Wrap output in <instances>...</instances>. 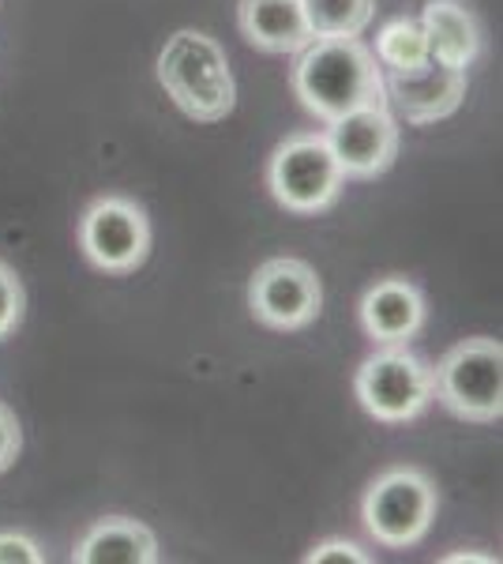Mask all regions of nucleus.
Listing matches in <instances>:
<instances>
[{"mask_svg":"<svg viewBox=\"0 0 503 564\" xmlns=\"http://www.w3.org/2000/svg\"><path fill=\"white\" fill-rule=\"evenodd\" d=\"M294 90L308 113L335 121L364 106H387L383 68L361 39H313L300 50Z\"/></svg>","mask_w":503,"mask_h":564,"instance_id":"1","label":"nucleus"},{"mask_svg":"<svg viewBox=\"0 0 503 564\" xmlns=\"http://www.w3.org/2000/svg\"><path fill=\"white\" fill-rule=\"evenodd\" d=\"M158 84L192 121H222L233 113L237 84L226 50L204 31H177L158 53Z\"/></svg>","mask_w":503,"mask_h":564,"instance_id":"2","label":"nucleus"},{"mask_svg":"<svg viewBox=\"0 0 503 564\" xmlns=\"http://www.w3.org/2000/svg\"><path fill=\"white\" fill-rule=\"evenodd\" d=\"M433 399L462 422H500L503 347L496 339H466L433 369Z\"/></svg>","mask_w":503,"mask_h":564,"instance_id":"3","label":"nucleus"},{"mask_svg":"<svg viewBox=\"0 0 503 564\" xmlns=\"http://www.w3.org/2000/svg\"><path fill=\"white\" fill-rule=\"evenodd\" d=\"M364 531L387 550H406L428 534L436 520V486L417 467H391L372 481L361 505Z\"/></svg>","mask_w":503,"mask_h":564,"instance_id":"4","label":"nucleus"},{"mask_svg":"<svg viewBox=\"0 0 503 564\" xmlns=\"http://www.w3.org/2000/svg\"><path fill=\"white\" fill-rule=\"evenodd\" d=\"M271 196L294 215H316L331 207L346 185V174L338 166L327 135L300 132L289 135L278 151L271 154L267 166Z\"/></svg>","mask_w":503,"mask_h":564,"instance_id":"5","label":"nucleus"},{"mask_svg":"<svg viewBox=\"0 0 503 564\" xmlns=\"http://www.w3.org/2000/svg\"><path fill=\"white\" fill-rule=\"evenodd\" d=\"M353 388L376 422H409L433 403V369L406 347H380L357 369Z\"/></svg>","mask_w":503,"mask_h":564,"instance_id":"6","label":"nucleus"},{"mask_svg":"<svg viewBox=\"0 0 503 564\" xmlns=\"http://www.w3.org/2000/svg\"><path fill=\"white\" fill-rule=\"evenodd\" d=\"M79 245L84 257L106 275H128L151 252V223L135 199L102 196L79 218Z\"/></svg>","mask_w":503,"mask_h":564,"instance_id":"7","label":"nucleus"},{"mask_svg":"<svg viewBox=\"0 0 503 564\" xmlns=\"http://www.w3.org/2000/svg\"><path fill=\"white\" fill-rule=\"evenodd\" d=\"M249 305L260 324L274 332H300L319 316L324 286L313 263L297 257H274L255 268L249 282Z\"/></svg>","mask_w":503,"mask_h":564,"instance_id":"8","label":"nucleus"},{"mask_svg":"<svg viewBox=\"0 0 503 564\" xmlns=\"http://www.w3.org/2000/svg\"><path fill=\"white\" fill-rule=\"evenodd\" d=\"M327 143H331L338 166L346 177H380L398 159V124L387 106H364L327 121Z\"/></svg>","mask_w":503,"mask_h":564,"instance_id":"9","label":"nucleus"},{"mask_svg":"<svg viewBox=\"0 0 503 564\" xmlns=\"http://www.w3.org/2000/svg\"><path fill=\"white\" fill-rule=\"evenodd\" d=\"M383 95L409 124H436L462 106L466 68L428 57L409 72H383Z\"/></svg>","mask_w":503,"mask_h":564,"instance_id":"10","label":"nucleus"},{"mask_svg":"<svg viewBox=\"0 0 503 564\" xmlns=\"http://www.w3.org/2000/svg\"><path fill=\"white\" fill-rule=\"evenodd\" d=\"M361 324L380 347H406L425 324V297L409 279H380L361 302Z\"/></svg>","mask_w":503,"mask_h":564,"instance_id":"11","label":"nucleus"},{"mask_svg":"<svg viewBox=\"0 0 503 564\" xmlns=\"http://www.w3.org/2000/svg\"><path fill=\"white\" fill-rule=\"evenodd\" d=\"M237 26L263 53H300L313 42L300 0H241Z\"/></svg>","mask_w":503,"mask_h":564,"instance_id":"12","label":"nucleus"},{"mask_svg":"<svg viewBox=\"0 0 503 564\" xmlns=\"http://www.w3.org/2000/svg\"><path fill=\"white\" fill-rule=\"evenodd\" d=\"M76 564H154L158 561V539L147 523L109 516L98 520L72 550Z\"/></svg>","mask_w":503,"mask_h":564,"instance_id":"13","label":"nucleus"},{"mask_svg":"<svg viewBox=\"0 0 503 564\" xmlns=\"http://www.w3.org/2000/svg\"><path fill=\"white\" fill-rule=\"evenodd\" d=\"M420 31L428 39V57L440 65L470 68L481 53V26L462 0H428Z\"/></svg>","mask_w":503,"mask_h":564,"instance_id":"14","label":"nucleus"},{"mask_svg":"<svg viewBox=\"0 0 503 564\" xmlns=\"http://www.w3.org/2000/svg\"><path fill=\"white\" fill-rule=\"evenodd\" d=\"M313 39H357L376 15V0H300Z\"/></svg>","mask_w":503,"mask_h":564,"instance_id":"15","label":"nucleus"},{"mask_svg":"<svg viewBox=\"0 0 503 564\" xmlns=\"http://www.w3.org/2000/svg\"><path fill=\"white\" fill-rule=\"evenodd\" d=\"M376 61L383 72H409L428 61V39L414 20H391L376 34Z\"/></svg>","mask_w":503,"mask_h":564,"instance_id":"16","label":"nucleus"},{"mask_svg":"<svg viewBox=\"0 0 503 564\" xmlns=\"http://www.w3.org/2000/svg\"><path fill=\"white\" fill-rule=\"evenodd\" d=\"M23 308H26L23 282H20V275H15V271L8 268L4 260H0V339H8V335L20 327Z\"/></svg>","mask_w":503,"mask_h":564,"instance_id":"17","label":"nucleus"},{"mask_svg":"<svg viewBox=\"0 0 503 564\" xmlns=\"http://www.w3.org/2000/svg\"><path fill=\"white\" fill-rule=\"evenodd\" d=\"M305 561H308V564H364L369 557H364L361 545H357V542L331 539V542L313 545V553H308Z\"/></svg>","mask_w":503,"mask_h":564,"instance_id":"18","label":"nucleus"},{"mask_svg":"<svg viewBox=\"0 0 503 564\" xmlns=\"http://www.w3.org/2000/svg\"><path fill=\"white\" fill-rule=\"evenodd\" d=\"M45 553L39 550V542L26 539V534L4 531L0 534V564H42Z\"/></svg>","mask_w":503,"mask_h":564,"instance_id":"19","label":"nucleus"},{"mask_svg":"<svg viewBox=\"0 0 503 564\" xmlns=\"http://www.w3.org/2000/svg\"><path fill=\"white\" fill-rule=\"evenodd\" d=\"M23 448V433H20V417L12 414V406L0 403V475L15 463Z\"/></svg>","mask_w":503,"mask_h":564,"instance_id":"20","label":"nucleus"},{"mask_svg":"<svg viewBox=\"0 0 503 564\" xmlns=\"http://www.w3.org/2000/svg\"><path fill=\"white\" fill-rule=\"evenodd\" d=\"M447 561H496V557H489V553H455Z\"/></svg>","mask_w":503,"mask_h":564,"instance_id":"21","label":"nucleus"}]
</instances>
